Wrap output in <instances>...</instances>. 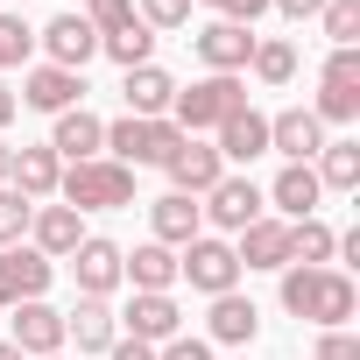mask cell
Instances as JSON below:
<instances>
[{
    "mask_svg": "<svg viewBox=\"0 0 360 360\" xmlns=\"http://www.w3.org/2000/svg\"><path fill=\"white\" fill-rule=\"evenodd\" d=\"M212 148H219V162H255V155H269V113H255V106L226 113Z\"/></svg>",
    "mask_w": 360,
    "mask_h": 360,
    "instance_id": "23",
    "label": "cell"
},
{
    "mask_svg": "<svg viewBox=\"0 0 360 360\" xmlns=\"http://www.w3.org/2000/svg\"><path fill=\"white\" fill-rule=\"evenodd\" d=\"M283 311L311 318L325 332H346L353 311H360V290H353L346 269H283Z\"/></svg>",
    "mask_w": 360,
    "mask_h": 360,
    "instance_id": "1",
    "label": "cell"
},
{
    "mask_svg": "<svg viewBox=\"0 0 360 360\" xmlns=\"http://www.w3.org/2000/svg\"><path fill=\"white\" fill-rule=\"evenodd\" d=\"M15 99L36 106V113H71V106H85V78H78V71H57V64H36Z\"/></svg>",
    "mask_w": 360,
    "mask_h": 360,
    "instance_id": "12",
    "label": "cell"
},
{
    "mask_svg": "<svg viewBox=\"0 0 360 360\" xmlns=\"http://www.w3.org/2000/svg\"><path fill=\"white\" fill-rule=\"evenodd\" d=\"M71 276H78V297H113L120 290V248L99 240V233H85L71 248Z\"/></svg>",
    "mask_w": 360,
    "mask_h": 360,
    "instance_id": "14",
    "label": "cell"
},
{
    "mask_svg": "<svg viewBox=\"0 0 360 360\" xmlns=\"http://www.w3.org/2000/svg\"><path fill=\"white\" fill-rule=\"evenodd\" d=\"M184 141V127H176L169 113L162 120H134V113H120L113 127H106V155L113 162H127V169H148V162H169V148Z\"/></svg>",
    "mask_w": 360,
    "mask_h": 360,
    "instance_id": "3",
    "label": "cell"
},
{
    "mask_svg": "<svg viewBox=\"0 0 360 360\" xmlns=\"http://www.w3.org/2000/svg\"><path fill=\"white\" fill-rule=\"evenodd\" d=\"M0 360H29V353H15V346H8V339H0Z\"/></svg>",
    "mask_w": 360,
    "mask_h": 360,
    "instance_id": "44",
    "label": "cell"
},
{
    "mask_svg": "<svg viewBox=\"0 0 360 360\" xmlns=\"http://www.w3.org/2000/svg\"><path fill=\"white\" fill-rule=\"evenodd\" d=\"M127 339H148V346H162V339H176L184 332V311H176V297L169 290H134V304H127Z\"/></svg>",
    "mask_w": 360,
    "mask_h": 360,
    "instance_id": "11",
    "label": "cell"
},
{
    "mask_svg": "<svg viewBox=\"0 0 360 360\" xmlns=\"http://www.w3.org/2000/svg\"><path fill=\"white\" fill-rule=\"evenodd\" d=\"M148 226H155V240H162V248H191V240L205 233V212H198V198L169 191V198H155V205H148Z\"/></svg>",
    "mask_w": 360,
    "mask_h": 360,
    "instance_id": "24",
    "label": "cell"
},
{
    "mask_svg": "<svg viewBox=\"0 0 360 360\" xmlns=\"http://www.w3.org/2000/svg\"><path fill=\"white\" fill-rule=\"evenodd\" d=\"M233 262L240 269H290V219H255V226H240V240H233Z\"/></svg>",
    "mask_w": 360,
    "mask_h": 360,
    "instance_id": "17",
    "label": "cell"
},
{
    "mask_svg": "<svg viewBox=\"0 0 360 360\" xmlns=\"http://www.w3.org/2000/svg\"><path fill=\"white\" fill-rule=\"evenodd\" d=\"M85 212H71V205H36V219H29V240H36V255L43 262H71V248L85 240V226H78Z\"/></svg>",
    "mask_w": 360,
    "mask_h": 360,
    "instance_id": "20",
    "label": "cell"
},
{
    "mask_svg": "<svg viewBox=\"0 0 360 360\" xmlns=\"http://www.w3.org/2000/svg\"><path fill=\"white\" fill-rule=\"evenodd\" d=\"M162 169H169V184L184 191V198H205V191L219 184V176H226V162H219V148H212V141H198V134H184V141H176Z\"/></svg>",
    "mask_w": 360,
    "mask_h": 360,
    "instance_id": "9",
    "label": "cell"
},
{
    "mask_svg": "<svg viewBox=\"0 0 360 360\" xmlns=\"http://www.w3.org/2000/svg\"><path fill=\"white\" fill-rule=\"evenodd\" d=\"M15 113H22V99H15V92H8V85H0V127H8V120H15Z\"/></svg>",
    "mask_w": 360,
    "mask_h": 360,
    "instance_id": "42",
    "label": "cell"
},
{
    "mask_svg": "<svg viewBox=\"0 0 360 360\" xmlns=\"http://www.w3.org/2000/svg\"><path fill=\"white\" fill-rule=\"evenodd\" d=\"M8 325H15V353H29V360H50V353H64V311H50L43 297H29V304H15L8 311Z\"/></svg>",
    "mask_w": 360,
    "mask_h": 360,
    "instance_id": "8",
    "label": "cell"
},
{
    "mask_svg": "<svg viewBox=\"0 0 360 360\" xmlns=\"http://www.w3.org/2000/svg\"><path fill=\"white\" fill-rule=\"evenodd\" d=\"M318 360H360V339L353 332H318Z\"/></svg>",
    "mask_w": 360,
    "mask_h": 360,
    "instance_id": "39",
    "label": "cell"
},
{
    "mask_svg": "<svg viewBox=\"0 0 360 360\" xmlns=\"http://www.w3.org/2000/svg\"><path fill=\"white\" fill-rule=\"evenodd\" d=\"M205 8H212L219 22H240V29H255V22L269 15V0H205Z\"/></svg>",
    "mask_w": 360,
    "mask_h": 360,
    "instance_id": "37",
    "label": "cell"
},
{
    "mask_svg": "<svg viewBox=\"0 0 360 360\" xmlns=\"http://www.w3.org/2000/svg\"><path fill=\"white\" fill-rule=\"evenodd\" d=\"M120 99H127V113H134V120H162V113H169V99H176V78H169L162 64H134V71L120 78Z\"/></svg>",
    "mask_w": 360,
    "mask_h": 360,
    "instance_id": "19",
    "label": "cell"
},
{
    "mask_svg": "<svg viewBox=\"0 0 360 360\" xmlns=\"http://www.w3.org/2000/svg\"><path fill=\"white\" fill-rule=\"evenodd\" d=\"M50 155H57V162H92V155H106V120L85 113V106L57 113V127H50Z\"/></svg>",
    "mask_w": 360,
    "mask_h": 360,
    "instance_id": "13",
    "label": "cell"
},
{
    "mask_svg": "<svg viewBox=\"0 0 360 360\" xmlns=\"http://www.w3.org/2000/svg\"><path fill=\"white\" fill-rule=\"evenodd\" d=\"M339 248V233L325 219H290V269H325Z\"/></svg>",
    "mask_w": 360,
    "mask_h": 360,
    "instance_id": "28",
    "label": "cell"
},
{
    "mask_svg": "<svg viewBox=\"0 0 360 360\" xmlns=\"http://www.w3.org/2000/svg\"><path fill=\"white\" fill-rule=\"evenodd\" d=\"M262 198H276V212L283 219H318V198H325V184H318V169L311 162H290L276 184L262 191Z\"/></svg>",
    "mask_w": 360,
    "mask_h": 360,
    "instance_id": "25",
    "label": "cell"
},
{
    "mask_svg": "<svg viewBox=\"0 0 360 360\" xmlns=\"http://www.w3.org/2000/svg\"><path fill=\"white\" fill-rule=\"evenodd\" d=\"M262 205H269V198H262L255 176H233V169H226L219 184L205 191V205H198V212H205L219 233H240V226H255V219H262Z\"/></svg>",
    "mask_w": 360,
    "mask_h": 360,
    "instance_id": "7",
    "label": "cell"
},
{
    "mask_svg": "<svg viewBox=\"0 0 360 360\" xmlns=\"http://www.w3.org/2000/svg\"><path fill=\"white\" fill-rule=\"evenodd\" d=\"M99 50H106L120 71H134V64H155V57H148V50H155V29H141V15H134L120 36H99Z\"/></svg>",
    "mask_w": 360,
    "mask_h": 360,
    "instance_id": "30",
    "label": "cell"
},
{
    "mask_svg": "<svg viewBox=\"0 0 360 360\" xmlns=\"http://www.w3.org/2000/svg\"><path fill=\"white\" fill-rule=\"evenodd\" d=\"M134 22V0H85V29L92 36H120Z\"/></svg>",
    "mask_w": 360,
    "mask_h": 360,
    "instance_id": "34",
    "label": "cell"
},
{
    "mask_svg": "<svg viewBox=\"0 0 360 360\" xmlns=\"http://www.w3.org/2000/svg\"><path fill=\"white\" fill-rule=\"evenodd\" d=\"M29 219H36V205H29L15 184H0V248H15V240L29 233Z\"/></svg>",
    "mask_w": 360,
    "mask_h": 360,
    "instance_id": "33",
    "label": "cell"
},
{
    "mask_svg": "<svg viewBox=\"0 0 360 360\" xmlns=\"http://www.w3.org/2000/svg\"><path fill=\"white\" fill-rule=\"evenodd\" d=\"M106 360H155V346H148V339H127V332H120V339L106 346Z\"/></svg>",
    "mask_w": 360,
    "mask_h": 360,
    "instance_id": "40",
    "label": "cell"
},
{
    "mask_svg": "<svg viewBox=\"0 0 360 360\" xmlns=\"http://www.w3.org/2000/svg\"><path fill=\"white\" fill-rule=\"evenodd\" d=\"M255 332H262V311H255L240 290L212 297V311H205V346H248Z\"/></svg>",
    "mask_w": 360,
    "mask_h": 360,
    "instance_id": "22",
    "label": "cell"
},
{
    "mask_svg": "<svg viewBox=\"0 0 360 360\" xmlns=\"http://www.w3.org/2000/svg\"><path fill=\"white\" fill-rule=\"evenodd\" d=\"M36 50V29L22 22V15H0V71H8V64H22Z\"/></svg>",
    "mask_w": 360,
    "mask_h": 360,
    "instance_id": "35",
    "label": "cell"
},
{
    "mask_svg": "<svg viewBox=\"0 0 360 360\" xmlns=\"http://www.w3.org/2000/svg\"><path fill=\"white\" fill-rule=\"evenodd\" d=\"M50 360H64V353H50Z\"/></svg>",
    "mask_w": 360,
    "mask_h": 360,
    "instance_id": "45",
    "label": "cell"
},
{
    "mask_svg": "<svg viewBox=\"0 0 360 360\" xmlns=\"http://www.w3.org/2000/svg\"><path fill=\"white\" fill-rule=\"evenodd\" d=\"M141 29H184L191 22V0H141Z\"/></svg>",
    "mask_w": 360,
    "mask_h": 360,
    "instance_id": "36",
    "label": "cell"
},
{
    "mask_svg": "<svg viewBox=\"0 0 360 360\" xmlns=\"http://www.w3.org/2000/svg\"><path fill=\"white\" fill-rule=\"evenodd\" d=\"M269 148L290 155V162H311V155L325 148V120H318L311 106H283V113L269 120Z\"/></svg>",
    "mask_w": 360,
    "mask_h": 360,
    "instance_id": "16",
    "label": "cell"
},
{
    "mask_svg": "<svg viewBox=\"0 0 360 360\" xmlns=\"http://www.w3.org/2000/svg\"><path fill=\"white\" fill-rule=\"evenodd\" d=\"M318 22H325L332 50H353V43H360V0H325V8H318Z\"/></svg>",
    "mask_w": 360,
    "mask_h": 360,
    "instance_id": "32",
    "label": "cell"
},
{
    "mask_svg": "<svg viewBox=\"0 0 360 360\" xmlns=\"http://www.w3.org/2000/svg\"><path fill=\"white\" fill-rule=\"evenodd\" d=\"M155 360H212V346H205L198 332H176V339H162V346H155Z\"/></svg>",
    "mask_w": 360,
    "mask_h": 360,
    "instance_id": "38",
    "label": "cell"
},
{
    "mask_svg": "<svg viewBox=\"0 0 360 360\" xmlns=\"http://www.w3.org/2000/svg\"><path fill=\"white\" fill-rule=\"evenodd\" d=\"M57 198L71 212H113V205H134V169L113 162V155H92V162H71L57 176Z\"/></svg>",
    "mask_w": 360,
    "mask_h": 360,
    "instance_id": "2",
    "label": "cell"
},
{
    "mask_svg": "<svg viewBox=\"0 0 360 360\" xmlns=\"http://www.w3.org/2000/svg\"><path fill=\"white\" fill-rule=\"evenodd\" d=\"M318 120H360V50H332L325 71H318Z\"/></svg>",
    "mask_w": 360,
    "mask_h": 360,
    "instance_id": "6",
    "label": "cell"
},
{
    "mask_svg": "<svg viewBox=\"0 0 360 360\" xmlns=\"http://www.w3.org/2000/svg\"><path fill=\"white\" fill-rule=\"evenodd\" d=\"M198 57H205L212 71L240 78L248 57H255V29H240V22H205V29H198Z\"/></svg>",
    "mask_w": 360,
    "mask_h": 360,
    "instance_id": "18",
    "label": "cell"
},
{
    "mask_svg": "<svg viewBox=\"0 0 360 360\" xmlns=\"http://www.w3.org/2000/svg\"><path fill=\"white\" fill-rule=\"evenodd\" d=\"M269 8H276V15H290V22H311L325 0H269Z\"/></svg>",
    "mask_w": 360,
    "mask_h": 360,
    "instance_id": "41",
    "label": "cell"
},
{
    "mask_svg": "<svg viewBox=\"0 0 360 360\" xmlns=\"http://www.w3.org/2000/svg\"><path fill=\"white\" fill-rule=\"evenodd\" d=\"M8 169H15V148H8V141H0V184H8Z\"/></svg>",
    "mask_w": 360,
    "mask_h": 360,
    "instance_id": "43",
    "label": "cell"
},
{
    "mask_svg": "<svg viewBox=\"0 0 360 360\" xmlns=\"http://www.w3.org/2000/svg\"><path fill=\"white\" fill-rule=\"evenodd\" d=\"M36 43L50 50V64H57V71H78V78H85V64L99 57V36L85 29V15H57V22H50Z\"/></svg>",
    "mask_w": 360,
    "mask_h": 360,
    "instance_id": "15",
    "label": "cell"
},
{
    "mask_svg": "<svg viewBox=\"0 0 360 360\" xmlns=\"http://www.w3.org/2000/svg\"><path fill=\"white\" fill-rule=\"evenodd\" d=\"M57 276V262H43L36 248H0V311H15L29 297H43Z\"/></svg>",
    "mask_w": 360,
    "mask_h": 360,
    "instance_id": "10",
    "label": "cell"
},
{
    "mask_svg": "<svg viewBox=\"0 0 360 360\" xmlns=\"http://www.w3.org/2000/svg\"><path fill=\"white\" fill-rule=\"evenodd\" d=\"M64 339H78V353H106V346L120 339L113 304H106V297H78V304L64 311Z\"/></svg>",
    "mask_w": 360,
    "mask_h": 360,
    "instance_id": "21",
    "label": "cell"
},
{
    "mask_svg": "<svg viewBox=\"0 0 360 360\" xmlns=\"http://www.w3.org/2000/svg\"><path fill=\"white\" fill-rule=\"evenodd\" d=\"M57 176H64V162L50 155V141H43V148H15V169H8V184H15L29 205L57 198Z\"/></svg>",
    "mask_w": 360,
    "mask_h": 360,
    "instance_id": "26",
    "label": "cell"
},
{
    "mask_svg": "<svg viewBox=\"0 0 360 360\" xmlns=\"http://www.w3.org/2000/svg\"><path fill=\"white\" fill-rule=\"evenodd\" d=\"M318 184L325 191H360V141H325L318 148Z\"/></svg>",
    "mask_w": 360,
    "mask_h": 360,
    "instance_id": "29",
    "label": "cell"
},
{
    "mask_svg": "<svg viewBox=\"0 0 360 360\" xmlns=\"http://www.w3.org/2000/svg\"><path fill=\"white\" fill-rule=\"evenodd\" d=\"M240 106H248V85L226 78V71H212V78H198L191 92H176V99H169V120L184 127V134H198V127H219V120L240 113Z\"/></svg>",
    "mask_w": 360,
    "mask_h": 360,
    "instance_id": "4",
    "label": "cell"
},
{
    "mask_svg": "<svg viewBox=\"0 0 360 360\" xmlns=\"http://www.w3.org/2000/svg\"><path fill=\"white\" fill-rule=\"evenodd\" d=\"M248 64H255L262 85H290V78H297V50L276 43V36H255V57H248Z\"/></svg>",
    "mask_w": 360,
    "mask_h": 360,
    "instance_id": "31",
    "label": "cell"
},
{
    "mask_svg": "<svg viewBox=\"0 0 360 360\" xmlns=\"http://www.w3.org/2000/svg\"><path fill=\"white\" fill-rule=\"evenodd\" d=\"M176 276H191V290H205V297H226V290L240 283L233 240H219V233H198L191 248H176Z\"/></svg>",
    "mask_w": 360,
    "mask_h": 360,
    "instance_id": "5",
    "label": "cell"
},
{
    "mask_svg": "<svg viewBox=\"0 0 360 360\" xmlns=\"http://www.w3.org/2000/svg\"><path fill=\"white\" fill-rule=\"evenodd\" d=\"M120 283H134V290H169V283H176V248L148 240V248L120 255Z\"/></svg>",
    "mask_w": 360,
    "mask_h": 360,
    "instance_id": "27",
    "label": "cell"
}]
</instances>
